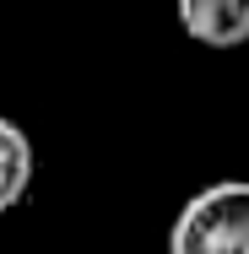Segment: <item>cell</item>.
I'll return each instance as SVG.
<instances>
[{
  "mask_svg": "<svg viewBox=\"0 0 249 254\" xmlns=\"http://www.w3.org/2000/svg\"><path fill=\"white\" fill-rule=\"evenodd\" d=\"M168 254H249V179H217L179 205Z\"/></svg>",
  "mask_w": 249,
  "mask_h": 254,
  "instance_id": "1",
  "label": "cell"
},
{
  "mask_svg": "<svg viewBox=\"0 0 249 254\" xmlns=\"http://www.w3.org/2000/svg\"><path fill=\"white\" fill-rule=\"evenodd\" d=\"M27 184H33V141L22 125H11L0 114V211L22 205Z\"/></svg>",
  "mask_w": 249,
  "mask_h": 254,
  "instance_id": "3",
  "label": "cell"
},
{
  "mask_svg": "<svg viewBox=\"0 0 249 254\" xmlns=\"http://www.w3.org/2000/svg\"><path fill=\"white\" fill-rule=\"evenodd\" d=\"M184 33L206 49H239L249 44V0H173Z\"/></svg>",
  "mask_w": 249,
  "mask_h": 254,
  "instance_id": "2",
  "label": "cell"
}]
</instances>
